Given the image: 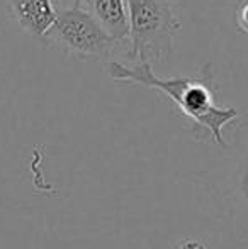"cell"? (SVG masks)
<instances>
[{
	"label": "cell",
	"mask_w": 248,
	"mask_h": 249,
	"mask_svg": "<svg viewBox=\"0 0 248 249\" xmlns=\"http://www.w3.org/2000/svg\"><path fill=\"white\" fill-rule=\"evenodd\" d=\"M7 10L24 33L43 43L58 17L55 0H7Z\"/></svg>",
	"instance_id": "obj_4"
},
{
	"label": "cell",
	"mask_w": 248,
	"mask_h": 249,
	"mask_svg": "<svg viewBox=\"0 0 248 249\" xmlns=\"http://www.w3.org/2000/svg\"><path fill=\"white\" fill-rule=\"evenodd\" d=\"M238 190L240 195L243 197V200L248 203V153L243 158L242 164H240V171H238Z\"/></svg>",
	"instance_id": "obj_7"
},
{
	"label": "cell",
	"mask_w": 248,
	"mask_h": 249,
	"mask_svg": "<svg viewBox=\"0 0 248 249\" xmlns=\"http://www.w3.org/2000/svg\"><path fill=\"white\" fill-rule=\"evenodd\" d=\"M58 10L61 9H68V7H75V5H83V0H55Z\"/></svg>",
	"instance_id": "obj_8"
},
{
	"label": "cell",
	"mask_w": 248,
	"mask_h": 249,
	"mask_svg": "<svg viewBox=\"0 0 248 249\" xmlns=\"http://www.w3.org/2000/svg\"><path fill=\"white\" fill-rule=\"evenodd\" d=\"M179 249H206V248L201 243H197V241H186V243L180 244Z\"/></svg>",
	"instance_id": "obj_9"
},
{
	"label": "cell",
	"mask_w": 248,
	"mask_h": 249,
	"mask_svg": "<svg viewBox=\"0 0 248 249\" xmlns=\"http://www.w3.org/2000/svg\"><path fill=\"white\" fill-rule=\"evenodd\" d=\"M44 43L60 48L70 56L90 61H104L117 48V41L83 5L58 10Z\"/></svg>",
	"instance_id": "obj_3"
},
{
	"label": "cell",
	"mask_w": 248,
	"mask_h": 249,
	"mask_svg": "<svg viewBox=\"0 0 248 249\" xmlns=\"http://www.w3.org/2000/svg\"><path fill=\"white\" fill-rule=\"evenodd\" d=\"M129 41L126 59L131 63H165L173 53V41L182 24L175 0H126Z\"/></svg>",
	"instance_id": "obj_2"
},
{
	"label": "cell",
	"mask_w": 248,
	"mask_h": 249,
	"mask_svg": "<svg viewBox=\"0 0 248 249\" xmlns=\"http://www.w3.org/2000/svg\"><path fill=\"white\" fill-rule=\"evenodd\" d=\"M83 7L102 24L119 44L129 41V14L126 0H83Z\"/></svg>",
	"instance_id": "obj_5"
},
{
	"label": "cell",
	"mask_w": 248,
	"mask_h": 249,
	"mask_svg": "<svg viewBox=\"0 0 248 249\" xmlns=\"http://www.w3.org/2000/svg\"><path fill=\"white\" fill-rule=\"evenodd\" d=\"M107 75L117 83H133L162 92L194 122L195 129L209 132L212 141L218 144H226L223 129L238 119V110L235 107H223L216 104L218 85L209 63L199 70L197 75L160 78L153 71L152 63L126 65L121 61H109Z\"/></svg>",
	"instance_id": "obj_1"
},
{
	"label": "cell",
	"mask_w": 248,
	"mask_h": 249,
	"mask_svg": "<svg viewBox=\"0 0 248 249\" xmlns=\"http://www.w3.org/2000/svg\"><path fill=\"white\" fill-rule=\"evenodd\" d=\"M235 20H236V27L248 36V0H240L236 3Z\"/></svg>",
	"instance_id": "obj_6"
}]
</instances>
